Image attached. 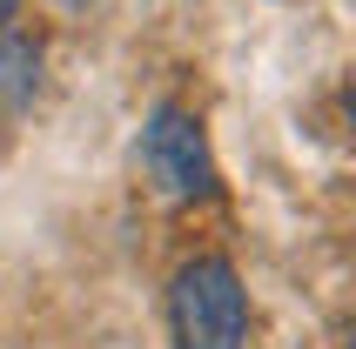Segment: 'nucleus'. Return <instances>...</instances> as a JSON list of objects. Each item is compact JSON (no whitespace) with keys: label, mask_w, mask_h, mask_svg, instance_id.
I'll return each mask as SVG.
<instances>
[{"label":"nucleus","mask_w":356,"mask_h":349,"mask_svg":"<svg viewBox=\"0 0 356 349\" xmlns=\"http://www.w3.org/2000/svg\"><path fill=\"white\" fill-rule=\"evenodd\" d=\"M168 323L181 349H242L249 343V289L222 255H195L168 289Z\"/></svg>","instance_id":"f257e3e1"},{"label":"nucleus","mask_w":356,"mask_h":349,"mask_svg":"<svg viewBox=\"0 0 356 349\" xmlns=\"http://www.w3.org/2000/svg\"><path fill=\"white\" fill-rule=\"evenodd\" d=\"M141 174L168 202H209L216 195V155H209V135H202V121L188 108L161 101L148 115V128H141Z\"/></svg>","instance_id":"f03ea898"},{"label":"nucleus","mask_w":356,"mask_h":349,"mask_svg":"<svg viewBox=\"0 0 356 349\" xmlns=\"http://www.w3.org/2000/svg\"><path fill=\"white\" fill-rule=\"evenodd\" d=\"M40 88V47L34 40H14L0 34V115L27 108V95Z\"/></svg>","instance_id":"7ed1b4c3"},{"label":"nucleus","mask_w":356,"mask_h":349,"mask_svg":"<svg viewBox=\"0 0 356 349\" xmlns=\"http://www.w3.org/2000/svg\"><path fill=\"white\" fill-rule=\"evenodd\" d=\"M20 14V0H0V34H7V20Z\"/></svg>","instance_id":"20e7f679"},{"label":"nucleus","mask_w":356,"mask_h":349,"mask_svg":"<svg viewBox=\"0 0 356 349\" xmlns=\"http://www.w3.org/2000/svg\"><path fill=\"white\" fill-rule=\"evenodd\" d=\"M67 7H81V0H67Z\"/></svg>","instance_id":"39448f33"}]
</instances>
